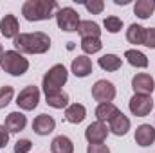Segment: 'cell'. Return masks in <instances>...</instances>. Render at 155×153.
Here are the masks:
<instances>
[{"label": "cell", "instance_id": "cell-1", "mask_svg": "<svg viewBox=\"0 0 155 153\" xmlns=\"http://www.w3.org/2000/svg\"><path fill=\"white\" fill-rule=\"evenodd\" d=\"M15 49L20 54H45L51 49L49 34L36 31V33H20L15 38Z\"/></svg>", "mask_w": 155, "mask_h": 153}, {"label": "cell", "instance_id": "cell-2", "mask_svg": "<svg viewBox=\"0 0 155 153\" xmlns=\"http://www.w3.org/2000/svg\"><path fill=\"white\" fill-rule=\"evenodd\" d=\"M58 9V2L54 0H25L22 5V15L27 22H41L52 18Z\"/></svg>", "mask_w": 155, "mask_h": 153}, {"label": "cell", "instance_id": "cell-3", "mask_svg": "<svg viewBox=\"0 0 155 153\" xmlns=\"http://www.w3.org/2000/svg\"><path fill=\"white\" fill-rule=\"evenodd\" d=\"M67 77H69V72H67L65 65L58 63V65L51 67V69L45 72L43 79H41V88H43L45 96L61 92V86L67 83Z\"/></svg>", "mask_w": 155, "mask_h": 153}, {"label": "cell", "instance_id": "cell-4", "mask_svg": "<svg viewBox=\"0 0 155 153\" xmlns=\"http://www.w3.org/2000/svg\"><path fill=\"white\" fill-rule=\"evenodd\" d=\"M0 67L11 76H24L29 69V60L16 50H5L0 58Z\"/></svg>", "mask_w": 155, "mask_h": 153}, {"label": "cell", "instance_id": "cell-5", "mask_svg": "<svg viewBox=\"0 0 155 153\" xmlns=\"http://www.w3.org/2000/svg\"><path fill=\"white\" fill-rule=\"evenodd\" d=\"M56 24L61 31L65 33H72V31H78L81 20H79V15H78L76 9L72 7H61L56 11Z\"/></svg>", "mask_w": 155, "mask_h": 153}, {"label": "cell", "instance_id": "cell-6", "mask_svg": "<svg viewBox=\"0 0 155 153\" xmlns=\"http://www.w3.org/2000/svg\"><path fill=\"white\" fill-rule=\"evenodd\" d=\"M40 103V88L35 85H27L25 88L20 90L18 97H16V105L18 108L29 112V110H35Z\"/></svg>", "mask_w": 155, "mask_h": 153}, {"label": "cell", "instance_id": "cell-7", "mask_svg": "<svg viewBox=\"0 0 155 153\" xmlns=\"http://www.w3.org/2000/svg\"><path fill=\"white\" fill-rule=\"evenodd\" d=\"M92 97L101 105V103H112L116 97V86L112 81L107 79H97L92 85Z\"/></svg>", "mask_w": 155, "mask_h": 153}, {"label": "cell", "instance_id": "cell-8", "mask_svg": "<svg viewBox=\"0 0 155 153\" xmlns=\"http://www.w3.org/2000/svg\"><path fill=\"white\" fill-rule=\"evenodd\" d=\"M130 112L135 117H146L153 108V99L152 96H141V94H134L130 103H128Z\"/></svg>", "mask_w": 155, "mask_h": 153}, {"label": "cell", "instance_id": "cell-9", "mask_svg": "<svg viewBox=\"0 0 155 153\" xmlns=\"http://www.w3.org/2000/svg\"><path fill=\"white\" fill-rule=\"evenodd\" d=\"M108 137V128L105 122H90L85 130V139L88 141V144H103Z\"/></svg>", "mask_w": 155, "mask_h": 153}, {"label": "cell", "instance_id": "cell-10", "mask_svg": "<svg viewBox=\"0 0 155 153\" xmlns=\"http://www.w3.org/2000/svg\"><path fill=\"white\" fill-rule=\"evenodd\" d=\"M132 88L135 94L141 96H150L155 90V79L146 72H139L132 77Z\"/></svg>", "mask_w": 155, "mask_h": 153}, {"label": "cell", "instance_id": "cell-11", "mask_svg": "<svg viewBox=\"0 0 155 153\" xmlns=\"http://www.w3.org/2000/svg\"><path fill=\"white\" fill-rule=\"evenodd\" d=\"M54 128H56V121L47 114H40L38 117L33 121V132H35L36 135H41V137L52 133Z\"/></svg>", "mask_w": 155, "mask_h": 153}, {"label": "cell", "instance_id": "cell-12", "mask_svg": "<svg viewBox=\"0 0 155 153\" xmlns=\"http://www.w3.org/2000/svg\"><path fill=\"white\" fill-rule=\"evenodd\" d=\"M135 142L143 148L152 146L155 142V128L152 124H141L135 128Z\"/></svg>", "mask_w": 155, "mask_h": 153}, {"label": "cell", "instance_id": "cell-13", "mask_svg": "<svg viewBox=\"0 0 155 153\" xmlns=\"http://www.w3.org/2000/svg\"><path fill=\"white\" fill-rule=\"evenodd\" d=\"M0 31L5 38H16L20 34V25H18V20L15 15H5L2 20H0Z\"/></svg>", "mask_w": 155, "mask_h": 153}, {"label": "cell", "instance_id": "cell-14", "mask_svg": "<svg viewBox=\"0 0 155 153\" xmlns=\"http://www.w3.org/2000/svg\"><path fill=\"white\" fill-rule=\"evenodd\" d=\"M25 124H27V117L22 114V112H11V114L5 117V122H4V126L7 128L9 133L22 132L25 128Z\"/></svg>", "mask_w": 155, "mask_h": 153}, {"label": "cell", "instance_id": "cell-15", "mask_svg": "<svg viewBox=\"0 0 155 153\" xmlns=\"http://www.w3.org/2000/svg\"><path fill=\"white\" fill-rule=\"evenodd\" d=\"M87 117V108L81 103H72L65 108V121L71 124H79Z\"/></svg>", "mask_w": 155, "mask_h": 153}, {"label": "cell", "instance_id": "cell-16", "mask_svg": "<svg viewBox=\"0 0 155 153\" xmlns=\"http://www.w3.org/2000/svg\"><path fill=\"white\" fill-rule=\"evenodd\" d=\"M71 70L78 77H87L92 72V61H90V58H87L85 54L74 58L72 60V65H71Z\"/></svg>", "mask_w": 155, "mask_h": 153}, {"label": "cell", "instance_id": "cell-17", "mask_svg": "<svg viewBox=\"0 0 155 153\" xmlns=\"http://www.w3.org/2000/svg\"><path fill=\"white\" fill-rule=\"evenodd\" d=\"M121 114V110L117 108L114 103H101V105H97V108H96V119L99 121V122H110L114 117Z\"/></svg>", "mask_w": 155, "mask_h": 153}, {"label": "cell", "instance_id": "cell-18", "mask_svg": "<svg viewBox=\"0 0 155 153\" xmlns=\"http://www.w3.org/2000/svg\"><path fill=\"white\" fill-rule=\"evenodd\" d=\"M130 119L126 117V115L121 114L117 115V117H114L112 121H110V126H108V132H112L114 135H117V137H123V135H126L128 133V130H130Z\"/></svg>", "mask_w": 155, "mask_h": 153}, {"label": "cell", "instance_id": "cell-19", "mask_svg": "<svg viewBox=\"0 0 155 153\" xmlns=\"http://www.w3.org/2000/svg\"><path fill=\"white\" fill-rule=\"evenodd\" d=\"M51 153H74V144L69 137L58 135L51 142Z\"/></svg>", "mask_w": 155, "mask_h": 153}, {"label": "cell", "instance_id": "cell-20", "mask_svg": "<svg viewBox=\"0 0 155 153\" xmlns=\"http://www.w3.org/2000/svg\"><path fill=\"white\" fill-rule=\"evenodd\" d=\"M155 11V0H137L134 5V15L139 16L141 20H146L153 15Z\"/></svg>", "mask_w": 155, "mask_h": 153}, {"label": "cell", "instance_id": "cell-21", "mask_svg": "<svg viewBox=\"0 0 155 153\" xmlns=\"http://www.w3.org/2000/svg\"><path fill=\"white\" fill-rule=\"evenodd\" d=\"M78 33L81 34V38H99L101 36V29L96 22L92 20H81Z\"/></svg>", "mask_w": 155, "mask_h": 153}, {"label": "cell", "instance_id": "cell-22", "mask_svg": "<svg viewBox=\"0 0 155 153\" xmlns=\"http://www.w3.org/2000/svg\"><path fill=\"white\" fill-rule=\"evenodd\" d=\"M124 58H126V61H128L132 67H135V69H146V67H148V58H146L141 50H137V49H128V50L124 52Z\"/></svg>", "mask_w": 155, "mask_h": 153}, {"label": "cell", "instance_id": "cell-23", "mask_svg": "<svg viewBox=\"0 0 155 153\" xmlns=\"http://www.w3.org/2000/svg\"><path fill=\"white\" fill-rule=\"evenodd\" d=\"M97 63H99V67H101L103 70H107V72H116V70L121 69V65H123L121 58L116 56V54H105V56H101V58L97 60Z\"/></svg>", "mask_w": 155, "mask_h": 153}, {"label": "cell", "instance_id": "cell-24", "mask_svg": "<svg viewBox=\"0 0 155 153\" xmlns=\"http://www.w3.org/2000/svg\"><path fill=\"white\" fill-rule=\"evenodd\" d=\"M144 31L146 27L139 25V24H132L128 29H126V40L134 45H143L144 41Z\"/></svg>", "mask_w": 155, "mask_h": 153}, {"label": "cell", "instance_id": "cell-25", "mask_svg": "<svg viewBox=\"0 0 155 153\" xmlns=\"http://www.w3.org/2000/svg\"><path fill=\"white\" fill-rule=\"evenodd\" d=\"M45 103L56 110H61V108H67L69 106V96L65 92H58V94H51V96H45Z\"/></svg>", "mask_w": 155, "mask_h": 153}, {"label": "cell", "instance_id": "cell-26", "mask_svg": "<svg viewBox=\"0 0 155 153\" xmlns=\"http://www.w3.org/2000/svg\"><path fill=\"white\" fill-rule=\"evenodd\" d=\"M79 45H81V49H83L85 54H96L103 47V43H101L99 38H81V43Z\"/></svg>", "mask_w": 155, "mask_h": 153}, {"label": "cell", "instance_id": "cell-27", "mask_svg": "<svg viewBox=\"0 0 155 153\" xmlns=\"http://www.w3.org/2000/svg\"><path fill=\"white\" fill-rule=\"evenodd\" d=\"M103 25H105V29H107L108 33L116 34V33H119V31L123 29V20L117 18V16H107L105 22H103Z\"/></svg>", "mask_w": 155, "mask_h": 153}, {"label": "cell", "instance_id": "cell-28", "mask_svg": "<svg viewBox=\"0 0 155 153\" xmlns=\"http://www.w3.org/2000/svg\"><path fill=\"white\" fill-rule=\"evenodd\" d=\"M13 96H15V88L13 86H9V85L0 86V108H5L11 103Z\"/></svg>", "mask_w": 155, "mask_h": 153}, {"label": "cell", "instance_id": "cell-29", "mask_svg": "<svg viewBox=\"0 0 155 153\" xmlns=\"http://www.w3.org/2000/svg\"><path fill=\"white\" fill-rule=\"evenodd\" d=\"M83 5H85V9H87L88 13H92V15H101V13H103V9H105V2H103V0L85 2Z\"/></svg>", "mask_w": 155, "mask_h": 153}, {"label": "cell", "instance_id": "cell-30", "mask_svg": "<svg viewBox=\"0 0 155 153\" xmlns=\"http://www.w3.org/2000/svg\"><path fill=\"white\" fill-rule=\"evenodd\" d=\"M33 148V142L29 139H20L15 144V153H29Z\"/></svg>", "mask_w": 155, "mask_h": 153}, {"label": "cell", "instance_id": "cell-31", "mask_svg": "<svg viewBox=\"0 0 155 153\" xmlns=\"http://www.w3.org/2000/svg\"><path fill=\"white\" fill-rule=\"evenodd\" d=\"M143 45H146L148 49H155V27H148L144 31V41Z\"/></svg>", "mask_w": 155, "mask_h": 153}, {"label": "cell", "instance_id": "cell-32", "mask_svg": "<svg viewBox=\"0 0 155 153\" xmlns=\"http://www.w3.org/2000/svg\"><path fill=\"white\" fill-rule=\"evenodd\" d=\"M87 153H110V150L105 144H88L87 146Z\"/></svg>", "mask_w": 155, "mask_h": 153}, {"label": "cell", "instance_id": "cell-33", "mask_svg": "<svg viewBox=\"0 0 155 153\" xmlns=\"http://www.w3.org/2000/svg\"><path fill=\"white\" fill-rule=\"evenodd\" d=\"M9 142V132L4 124H0V148H5Z\"/></svg>", "mask_w": 155, "mask_h": 153}, {"label": "cell", "instance_id": "cell-34", "mask_svg": "<svg viewBox=\"0 0 155 153\" xmlns=\"http://www.w3.org/2000/svg\"><path fill=\"white\" fill-rule=\"evenodd\" d=\"M114 4L116 5H126V4H130V0H114Z\"/></svg>", "mask_w": 155, "mask_h": 153}, {"label": "cell", "instance_id": "cell-35", "mask_svg": "<svg viewBox=\"0 0 155 153\" xmlns=\"http://www.w3.org/2000/svg\"><path fill=\"white\" fill-rule=\"evenodd\" d=\"M2 54H4V47L0 45V58H2Z\"/></svg>", "mask_w": 155, "mask_h": 153}]
</instances>
